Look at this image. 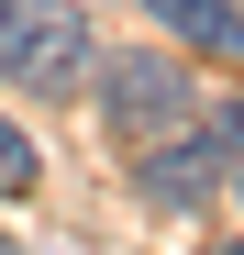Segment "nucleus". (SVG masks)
I'll use <instances>...</instances> for the list:
<instances>
[{"instance_id":"6","label":"nucleus","mask_w":244,"mask_h":255,"mask_svg":"<svg viewBox=\"0 0 244 255\" xmlns=\"http://www.w3.org/2000/svg\"><path fill=\"white\" fill-rule=\"evenodd\" d=\"M222 255H244V244H222Z\"/></svg>"},{"instance_id":"1","label":"nucleus","mask_w":244,"mask_h":255,"mask_svg":"<svg viewBox=\"0 0 244 255\" xmlns=\"http://www.w3.org/2000/svg\"><path fill=\"white\" fill-rule=\"evenodd\" d=\"M233 166H244V100H200L178 133L133 144V189L144 211H200L211 189H233Z\"/></svg>"},{"instance_id":"3","label":"nucleus","mask_w":244,"mask_h":255,"mask_svg":"<svg viewBox=\"0 0 244 255\" xmlns=\"http://www.w3.org/2000/svg\"><path fill=\"white\" fill-rule=\"evenodd\" d=\"M89 89H100V122H111V133H133V144H155V133H178V122L200 111L189 100V67L178 56H100L89 67Z\"/></svg>"},{"instance_id":"7","label":"nucleus","mask_w":244,"mask_h":255,"mask_svg":"<svg viewBox=\"0 0 244 255\" xmlns=\"http://www.w3.org/2000/svg\"><path fill=\"white\" fill-rule=\"evenodd\" d=\"M0 255H11V244H0Z\"/></svg>"},{"instance_id":"5","label":"nucleus","mask_w":244,"mask_h":255,"mask_svg":"<svg viewBox=\"0 0 244 255\" xmlns=\"http://www.w3.org/2000/svg\"><path fill=\"white\" fill-rule=\"evenodd\" d=\"M33 189H45V155H33L22 122H0V200H33Z\"/></svg>"},{"instance_id":"2","label":"nucleus","mask_w":244,"mask_h":255,"mask_svg":"<svg viewBox=\"0 0 244 255\" xmlns=\"http://www.w3.org/2000/svg\"><path fill=\"white\" fill-rule=\"evenodd\" d=\"M89 22L67 11V0H0V78L33 100H67V89H89Z\"/></svg>"},{"instance_id":"4","label":"nucleus","mask_w":244,"mask_h":255,"mask_svg":"<svg viewBox=\"0 0 244 255\" xmlns=\"http://www.w3.org/2000/svg\"><path fill=\"white\" fill-rule=\"evenodd\" d=\"M144 22H167L189 56H244V0H144Z\"/></svg>"}]
</instances>
